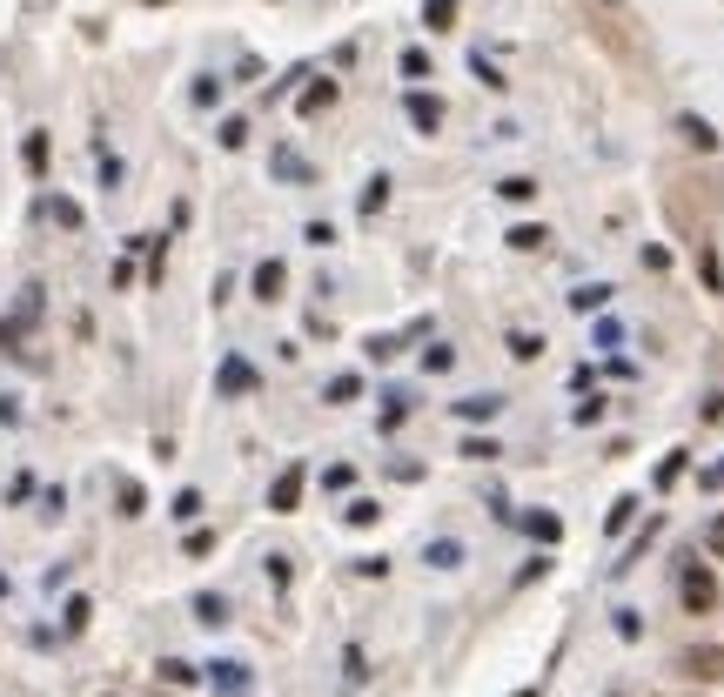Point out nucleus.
I'll use <instances>...</instances> for the list:
<instances>
[{"label":"nucleus","instance_id":"obj_1","mask_svg":"<svg viewBox=\"0 0 724 697\" xmlns=\"http://www.w3.org/2000/svg\"><path fill=\"white\" fill-rule=\"evenodd\" d=\"M678 597H684L691 617H711V610H718V577H711L704 563H684L678 570Z\"/></svg>","mask_w":724,"mask_h":697},{"label":"nucleus","instance_id":"obj_2","mask_svg":"<svg viewBox=\"0 0 724 697\" xmlns=\"http://www.w3.org/2000/svg\"><path fill=\"white\" fill-rule=\"evenodd\" d=\"M342 101V81L336 74H309V88L295 94V114H302V121H316V114H329Z\"/></svg>","mask_w":724,"mask_h":697},{"label":"nucleus","instance_id":"obj_3","mask_svg":"<svg viewBox=\"0 0 724 697\" xmlns=\"http://www.w3.org/2000/svg\"><path fill=\"white\" fill-rule=\"evenodd\" d=\"M302 490H309V470H302V463H289V470H282V476L269 483V510H275V517H295Z\"/></svg>","mask_w":724,"mask_h":697},{"label":"nucleus","instance_id":"obj_4","mask_svg":"<svg viewBox=\"0 0 724 697\" xmlns=\"http://www.w3.org/2000/svg\"><path fill=\"white\" fill-rule=\"evenodd\" d=\"M403 114H409V128H416V135H436V128H443V101H436L430 88H409L403 94Z\"/></svg>","mask_w":724,"mask_h":697},{"label":"nucleus","instance_id":"obj_5","mask_svg":"<svg viewBox=\"0 0 724 697\" xmlns=\"http://www.w3.org/2000/svg\"><path fill=\"white\" fill-rule=\"evenodd\" d=\"M249 289H255V302H282V289H289V262H282V255H262L255 275H249Z\"/></svg>","mask_w":724,"mask_h":697},{"label":"nucleus","instance_id":"obj_6","mask_svg":"<svg viewBox=\"0 0 724 697\" xmlns=\"http://www.w3.org/2000/svg\"><path fill=\"white\" fill-rule=\"evenodd\" d=\"M255 383H262V376H255V362L222 356V369H215V389H222V396H255Z\"/></svg>","mask_w":724,"mask_h":697},{"label":"nucleus","instance_id":"obj_7","mask_svg":"<svg viewBox=\"0 0 724 697\" xmlns=\"http://www.w3.org/2000/svg\"><path fill=\"white\" fill-rule=\"evenodd\" d=\"M684 671L704 677V684H718L724 677V644H691V651H684Z\"/></svg>","mask_w":724,"mask_h":697},{"label":"nucleus","instance_id":"obj_8","mask_svg":"<svg viewBox=\"0 0 724 697\" xmlns=\"http://www.w3.org/2000/svg\"><path fill=\"white\" fill-rule=\"evenodd\" d=\"M678 135L698 148V155H718V128L704 121V114H678Z\"/></svg>","mask_w":724,"mask_h":697},{"label":"nucleus","instance_id":"obj_9","mask_svg":"<svg viewBox=\"0 0 724 697\" xmlns=\"http://www.w3.org/2000/svg\"><path fill=\"white\" fill-rule=\"evenodd\" d=\"M523 537H537V543H557L564 537V517H557V510H523Z\"/></svg>","mask_w":724,"mask_h":697},{"label":"nucleus","instance_id":"obj_10","mask_svg":"<svg viewBox=\"0 0 724 697\" xmlns=\"http://www.w3.org/2000/svg\"><path fill=\"white\" fill-rule=\"evenodd\" d=\"M450 409H456V423H497L503 396H463V403H450Z\"/></svg>","mask_w":724,"mask_h":697},{"label":"nucleus","instance_id":"obj_11","mask_svg":"<svg viewBox=\"0 0 724 697\" xmlns=\"http://www.w3.org/2000/svg\"><path fill=\"white\" fill-rule=\"evenodd\" d=\"M456 14H463V0H423V27L430 34H456Z\"/></svg>","mask_w":724,"mask_h":697},{"label":"nucleus","instance_id":"obj_12","mask_svg":"<svg viewBox=\"0 0 724 697\" xmlns=\"http://www.w3.org/2000/svg\"><path fill=\"white\" fill-rule=\"evenodd\" d=\"M322 403H362V376L356 369H342V376H329V389H322Z\"/></svg>","mask_w":724,"mask_h":697},{"label":"nucleus","instance_id":"obj_13","mask_svg":"<svg viewBox=\"0 0 724 697\" xmlns=\"http://www.w3.org/2000/svg\"><path fill=\"white\" fill-rule=\"evenodd\" d=\"M497 195H503L510 208H523V202H537L543 188H537V175H503V181H497Z\"/></svg>","mask_w":724,"mask_h":697},{"label":"nucleus","instance_id":"obj_14","mask_svg":"<svg viewBox=\"0 0 724 697\" xmlns=\"http://www.w3.org/2000/svg\"><path fill=\"white\" fill-rule=\"evenodd\" d=\"M611 282H584V289H570V309H584V315H597V309H604V302H611Z\"/></svg>","mask_w":724,"mask_h":697},{"label":"nucleus","instance_id":"obj_15","mask_svg":"<svg viewBox=\"0 0 724 697\" xmlns=\"http://www.w3.org/2000/svg\"><path fill=\"white\" fill-rule=\"evenodd\" d=\"M47 155H54V141H47L41 128H34V135L21 141V161H27V175H47Z\"/></svg>","mask_w":724,"mask_h":697},{"label":"nucleus","instance_id":"obj_16","mask_svg":"<svg viewBox=\"0 0 724 697\" xmlns=\"http://www.w3.org/2000/svg\"><path fill=\"white\" fill-rule=\"evenodd\" d=\"M503 349H510L517 362H537V356H543V336H537V329H510V336H503Z\"/></svg>","mask_w":724,"mask_h":697},{"label":"nucleus","instance_id":"obj_17","mask_svg":"<svg viewBox=\"0 0 724 697\" xmlns=\"http://www.w3.org/2000/svg\"><path fill=\"white\" fill-rule=\"evenodd\" d=\"M543 242H550V228H543V222H523V228H510V248H517V255H537Z\"/></svg>","mask_w":724,"mask_h":697},{"label":"nucleus","instance_id":"obj_18","mask_svg":"<svg viewBox=\"0 0 724 697\" xmlns=\"http://www.w3.org/2000/svg\"><path fill=\"white\" fill-rule=\"evenodd\" d=\"M215 141L222 148H249V114H228L222 128H215Z\"/></svg>","mask_w":724,"mask_h":697},{"label":"nucleus","instance_id":"obj_19","mask_svg":"<svg viewBox=\"0 0 724 697\" xmlns=\"http://www.w3.org/2000/svg\"><path fill=\"white\" fill-rule=\"evenodd\" d=\"M188 101H195V108H215V101H222V74H195Z\"/></svg>","mask_w":724,"mask_h":697},{"label":"nucleus","instance_id":"obj_20","mask_svg":"<svg viewBox=\"0 0 724 697\" xmlns=\"http://www.w3.org/2000/svg\"><path fill=\"white\" fill-rule=\"evenodd\" d=\"M114 510H121V517H141V510H148V490H141V483H121V490H114Z\"/></svg>","mask_w":724,"mask_h":697},{"label":"nucleus","instance_id":"obj_21","mask_svg":"<svg viewBox=\"0 0 724 697\" xmlns=\"http://www.w3.org/2000/svg\"><path fill=\"white\" fill-rule=\"evenodd\" d=\"M376 517H383V510H376L369 496H356V503H342V523H349V530H369Z\"/></svg>","mask_w":724,"mask_h":697},{"label":"nucleus","instance_id":"obj_22","mask_svg":"<svg viewBox=\"0 0 724 697\" xmlns=\"http://www.w3.org/2000/svg\"><path fill=\"white\" fill-rule=\"evenodd\" d=\"M436 74V61L423 54V47H403V81H430Z\"/></svg>","mask_w":724,"mask_h":697},{"label":"nucleus","instance_id":"obj_23","mask_svg":"<svg viewBox=\"0 0 724 697\" xmlns=\"http://www.w3.org/2000/svg\"><path fill=\"white\" fill-rule=\"evenodd\" d=\"M631 517H637V496H617L611 517H604V530H611V537H624V530H631Z\"/></svg>","mask_w":724,"mask_h":697},{"label":"nucleus","instance_id":"obj_24","mask_svg":"<svg viewBox=\"0 0 724 697\" xmlns=\"http://www.w3.org/2000/svg\"><path fill=\"white\" fill-rule=\"evenodd\" d=\"M698 275H704V289H711V295H724V262H718V248H704V255H698Z\"/></svg>","mask_w":724,"mask_h":697},{"label":"nucleus","instance_id":"obj_25","mask_svg":"<svg viewBox=\"0 0 724 697\" xmlns=\"http://www.w3.org/2000/svg\"><path fill=\"white\" fill-rule=\"evenodd\" d=\"M684 470H691V456H684V450H671L664 463H657V490H671V483H678Z\"/></svg>","mask_w":724,"mask_h":697},{"label":"nucleus","instance_id":"obj_26","mask_svg":"<svg viewBox=\"0 0 724 697\" xmlns=\"http://www.w3.org/2000/svg\"><path fill=\"white\" fill-rule=\"evenodd\" d=\"M275 175H289V181H316V168H309V161H295L289 148H275Z\"/></svg>","mask_w":724,"mask_h":697},{"label":"nucleus","instance_id":"obj_27","mask_svg":"<svg viewBox=\"0 0 724 697\" xmlns=\"http://www.w3.org/2000/svg\"><path fill=\"white\" fill-rule=\"evenodd\" d=\"M389 188H396L389 175H376V181H369V188H362V215H376V208L389 202Z\"/></svg>","mask_w":724,"mask_h":697},{"label":"nucleus","instance_id":"obj_28","mask_svg":"<svg viewBox=\"0 0 724 697\" xmlns=\"http://www.w3.org/2000/svg\"><path fill=\"white\" fill-rule=\"evenodd\" d=\"M463 456H470V463H497V443H490V436H463Z\"/></svg>","mask_w":724,"mask_h":697},{"label":"nucleus","instance_id":"obj_29","mask_svg":"<svg viewBox=\"0 0 724 697\" xmlns=\"http://www.w3.org/2000/svg\"><path fill=\"white\" fill-rule=\"evenodd\" d=\"M450 362H456V349H450V342H430V349H423V369H430V376H443Z\"/></svg>","mask_w":724,"mask_h":697},{"label":"nucleus","instance_id":"obj_30","mask_svg":"<svg viewBox=\"0 0 724 697\" xmlns=\"http://www.w3.org/2000/svg\"><path fill=\"white\" fill-rule=\"evenodd\" d=\"M88 617H94L88 597H68V617H61V624H68V630H88Z\"/></svg>","mask_w":724,"mask_h":697},{"label":"nucleus","instance_id":"obj_31","mask_svg":"<svg viewBox=\"0 0 724 697\" xmlns=\"http://www.w3.org/2000/svg\"><path fill=\"white\" fill-rule=\"evenodd\" d=\"M175 517H181V523L202 517V490H181V496H175Z\"/></svg>","mask_w":724,"mask_h":697},{"label":"nucleus","instance_id":"obj_32","mask_svg":"<svg viewBox=\"0 0 724 697\" xmlns=\"http://www.w3.org/2000/svg\"><path fill=\"white\" fill-rule=\"evenodd\" d=\"M215 684H222V691H242L249 671H242V664H215Z\"/></svg>","mask_w":724,"mask_h":697},{"label":"nucleus","instance_id":"obj_33","mask_svg":"<svg viewBox=\"0 0 724 697\" xmlns=\"http://www.w3.org/2000/svg\"><path fill=\"white\" fill-rule=\"evenodd\" d=\"M161 677H168V684H195L202 671H195V664H181V657H168V664H161Z\"/></svg>","mask_w":724,"mask_h":697},{"label":"nucleus","instance_id":"obj_34","mask_svg":"<svg viewBox=\"0 0 724 697\" xmlns=\"http://www.w3.org/2000/svg\"><path fill=\"white\" fill-rule=\"evenodd\" d=\"M409 409H416V403H409L403 389H396V396H389V409H383V429H396V423H403V416H409Z\"/></svg>","mask_w":724,"mask_h":697},{"label":"nucleus","instance_id":"obj_35","mask_svg":"<svg viewBox=\"0 0 724 697\" xmlns=\"http://www.w3.org/2000/svg\"><path fill=\"white\" fill-rule=\"evenodd\" d=\"M617 637H624V644H637V637H644V624H637V610H617Z\"/></svg>","mask_w":724,"mask_h":697},{"label":"nucleus","instance_id":"obj_36","mask_svg":"<svg viewBox=\"0 0 724 697\" xmlns=\"http://www.w3.org/2000/svg\"><path fill=\"white\" fill-rule=\"evenodd\" d=\"M302 242H309V248H329V242H336V228H329V222H309V228H302Z\"/></svg>","mask_w":724,"mask_h":697},{"label":"nucleus","instance_id":"obj_37","mask_svg":"<svg viewBox=\"0 0 724 697\" xmlns=\"http://www.w3.org/2000/svg\"><path fill=\"white\" fill-rule=\"evenodd\" d=\"M430 563L436 570H450V563H463V550H456V543H430Z\"/></svg>","mask_w":724,"mask_h":697},{"label":"nucleus","instance_id":"obj_38","mask_svg":"<svg viewBox=\"0 0 724 697\" xmlns=\"http://www.w3.org/2000/svg\"><path fill=\"white\" fill-rule=\"evenodd\" d=\"M41 309H47L41 289H21V322H41Z\"/></svg>","mask_w":724,"mask_h":697},{"label":"nucleus","instance_id":"obj_39","mask_svg":"<svg viewBox=\"0 0 724 697\" xmlns=\"http://www.w3.org/2000/svg\"><path fill=\"white\" fill-rule=\"evenodd\" d=\"M215 550V530H188V557H208Z\"/></svg>","mask_w":724,"mask_h":697},{"label":"nucleus","instance_id":"obj_40","mask_svg":"<svg viewBox=\"0 0 724 697\" xmlns=\"http://www.w3.org/2000/svg\"><path fill=\"white\" fill-rule=\"evenodd\" d=\"M195 617H202V624H222V597H195Z\"/></svg>","mask_w":724,"mask_h":697},{"label":"nucleus","instance_id":"obj_41","mask_svg":"<svg viewBox=\"0 0 724 697\" xmlns=\"http://www.w3.org/2000/svg\"><path fill=\"white\" fill-rule=\"evenodd\" d=\"M0 349H7V356H21V322H0Z\"/></svg>","mask_w":724,"mask_h":697},{"label":"nucleus","instance_id":"obj_42","mask_svg":"<svg viewBox=\"0 0 724 697\" xmlns=\"http://www.w3.org/2000/svg\"><path fill=\"white\" fill-rule=\"evenodd\" d=\"M704 550H711V557H724V517H711V530H704Z\"/></svg>","mask_w":724,"mask_h":697},{"label":"nucleus","instance_id":"obj_43","mask_svg":"<svg viewBox=\"0 0 724 697\" xmlns=\"http://www.w3.org/2000/svg\"><path fill=\"white\" fill-rule=\"evenodd\" d=\"M148 7H168V0H148Z\"/></svg>","mask_w":724,"mask_h":697},{"label":"nucleus","instance_id":"obj_44","mask_svg":"<svg viewBox=\"0 0 724 697\" xmlns=\"http://www.w3.org/2000/svg\"><path fill=\"white\" fill-rule=\"evenodd\" d=\"M517 697H537V691H517Z\"/></svg>","mask_w":724,"mask_h":697}]
</instances>
